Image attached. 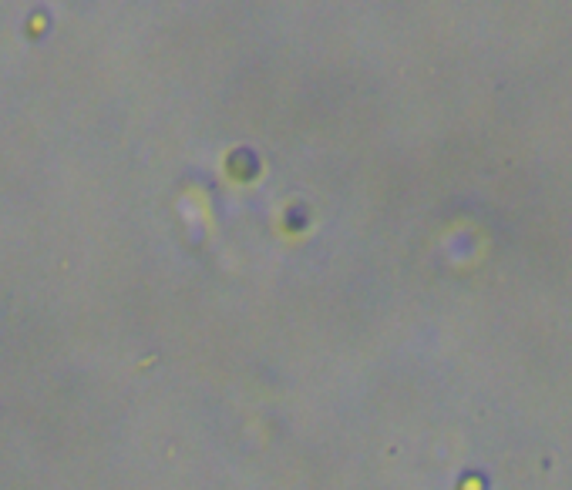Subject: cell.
Returning <instances> with one entry per match:
<instances>
[{
	"mask_svg": "<svg viewBox=\"0 0 572 490\" xmlns=\"http://www.w3.org/2000/svg\"><path fill=\"white\" fill-rule=\"evenodd\" d=\"M307 219H310V215H307L303 205H290L286 215H283V229H286V232H303V229H307Z\"/></svg>",
	"mask_w": 572,
	"mask_h": 490,
	"instance_id": "6da1fadb",
	"label": "cell"
}]
</instances>
